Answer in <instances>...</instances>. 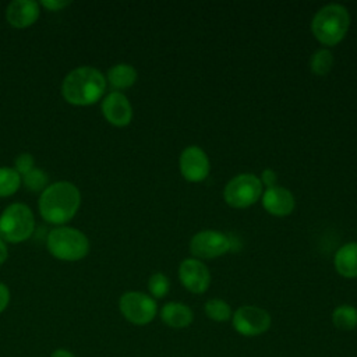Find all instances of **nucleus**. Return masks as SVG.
Here are the masks:
<instances>
[{"label":"nucleus","instance_id":"a878e982","mask_svg":"<svg viewBox=\"0 0 357 357\" xmlns=\"http://www.w3.org/2000/svg\"><path fill=\"white\" fill-rule=\"evenodd\" d=\"M40 4H42L45 8L50 10V11H59V10H61L63 7H67V6L70 4V1H61V0H42Z\"/></svg>","mask_w":357,"mask_h":357},{"label":"nucleus","instance_id":"0eeeda50","mask_svg":"<svg viewBox=\"0 0 357 357\" xmlns=\"http://www.w3.org/2000/svg\"><path fill=\"white\" fill-rule=\"evenodd\" d=\"M119 308L123 317L134 325H146L149 324L156 312V301L141 291H127L119 300Z\"/></svg>","mask_w":357,"mask_h":357},{"label":"nucleus","instance_id":"b1692460","mask_svg":"<svg viewBox=\"0 0 357 357\" xmlns=\"http://www.w3.org/2000/svg\"><path fill=\"white\" fill-rule=\"evenodd\" d=\"M33 163H35V160L31 153H26V152L20 153L15 159V170L24 176L33 169Z\"/></svg>","mask_w":357,"mask_h":357},{"label":"nucleus","instance_id":"aec40b11","mask_svg":"<svg viewBox=\"0 0 357 357\" xmlns=\"http://www.w3.org/2000/svg\"><path fill=\"white\" fill-rule=\"evenodd\" d=\"M21 185V174L11 167H0V197L13 195Z\"/></svg>","mask_w":357,"mask_h":357},{"label":"nucleus","instance_id":"2eb2a0df","mask_svg":"<svg viewBox=\"0 0 357 357\" xmlns=\"http://www.w3.org/2000/svg\"><path fill=\"white\" fill-rule=\"evenodd\" d=\"M192 311L188 305L177 301L166 303L160 310V319L170 328L183 329L192 322Z\"/></svg>","mask_w":357,"mask_h":357},{"label":"nucleus","instance_id":"7ed1b4c3","mask_svg":"<svg viewBox=\"0 0 357 357\" xmlns=\"http://www.w3.org/2000/svg\"><path fill=\"white\" fill-rule=\"evenodd\" d=\"M350 26V14L342 4H326L315 13L311 21L314 36L326 46H335L347 33Z\"/></svg>","mask_w":357,"mask_h":357},{"label":"nucleus","instance_id":"39448f33","mask_svg":"<svg viewBox=\"0 0 357 357\" xmlns=\"http://www.w3.org/2000/svg\"><path fill=\"white\" fill-rule=\"evenodd\" d=\"M33 229V213L24 204L8 205L0 216V238L3 241L21 243L31 237Z\"/></svg>","mask_w":357,"mask_h":357},{"label":"nucleus","instance_id":"412c9836","mask_svg":"<svg viewBox=\"0 0 357 357\" xmlns=\"http://www.w3.org/2000/svg\"><path fill=\"white\" fill-rule=\"evenodd\" d=\"M333 66V54L328 49H318L310 59L311 71L315 75H326Z\"/></svg>","mask_w":357,"mask_h":357},{"label":"nucleus","instance_id":"4be33fe9","mask_svg":"<svg viewBox=\"0 0 357 357\" xmlns=\"http://www.w3.org/2000/svg\"><path fill=\"white\" fill-rule=\"evenodd\" d=\"M148 290L152 294V298H162L165 297L170 290V282L169 278L160 272L153 273L148 280Z\"/></svg>","mask_w":357,"mask_h":357},{"label":"nucleus","instance_id":"5701e85b","mask_svg":"<svg viewBox=\"0 0 357 357\" xmlns=\"http://www.w3.org/2000/svg\"><path fill=\"white\" fill-rule=\"evenodd\" d=\"M47 180V174L36 167H33L22 177V181L29 191H43L46 188Z\"/></svg>","mask_w":357,"mask_h":357},{"label":"nucleus","instance_id":"c85d7f7f","mask_svg":"<svg viewBox=\"0 0 357 357\" xmlns=\"http://www.w3.org/2000/svg\"><path fill=\"white\" fill-rule=\"evenodd\" d=\"M7 255H8V251H7V247L4 244V241L0 238V265L7 259Z\"/></svg>","mask_w":357,"mask_h":357},{"label":"nucleus","instance_id":"6e6552de","mask_svg":"<svg viewBox=\"0 0 357 357\" xmlns=\"http://www.w3.org/2000/svg\"><path fill=\"white\" fill-rule=\"evenodd\" d=\"M271 322L269 312L257 305H243L231 315L234 331L243 336L262 335L269 329Z\"/></svg>","mask_w":357,"mask_h":357},{"label":"nucleus","instance_id":"393cba45","mask_svg":"<svg viewBox=\"0 0 357 357\" xmlns=\"http://www.w3.org/2000/svg\"><path fill=\"white\" fill-rule=\"evenodd\" d=\"M261 183L266 185V188L276 185V173L272 169H265L261 176Z\"/></svg>","mask_w":357,"mask_h":357},{"label":"nucleus","instance_id":"9d476101","mask_svg":"<svg viewBox=\"0 0 357 357\" xmlns=\"http://www.w3.org/2000/svg\"><path fill=\"white\" fill-rule=\"evenodd\" d=\"M181 176L191 183H199L209 174V159L208 155L197 145H190L183 149L178 159Z\"/></svg>","mask_w":357,"mask_h":357},{"label":"nucleus","instance_id":"20e7f679","mask_svg":"<svg viewBox=\"0 0 357 357\" xmlns=\"http://www.w3.org/2000/svg\"><path fill=\"white\" fill-rule=\"evenodd\" d=\"M49 252L63 261L82 259L89 251V240L86 236L74 227H56L46 240Z\"/></svg>","mask_w":357,"mask_h":357},{"label":"nucleus","instance_id":"4468645a","mask_svg":"<svg viewBox=\"0 0 357 357\" xmlns=\"http://www.w3.org/2000/svg\"><path fill=\"white\" fill-rule=\"evenodd\" d=\"M7 21L15 28H26L39 17V4L33 0H14L7 6Z\"/></svg>","mask_w":357,"mask_h":357},{"label":"nucleus","instance_id":"a211bd4d","mask_svg":"<svg viewBox=\"0 0 357 357\" xmlns=\"http://www.w3.org/2000/svg\"><path fill=\"white\" fill-rule=\"evenodd\" d=\"M332 322L340 331H353L357 328V308L349 304L336 307L332 312Z\"/></svg>","mask_w":357,"mask_h":357},{"label":"nucleus","instance_id":"f257e3e1","mask_svg":"<svg viewBox=\"0 0 357 357\" xmlns=\"http://www.w3.org/2000/svg\"><path fill=\"white\" fill-rule=\"evenodd\" d=\"M81 204L79 190L68 181L47 185L39 198L40 216L53 225H61L74 218Z\"/></svg>","mask_w":357,"mask_h":357},{"label":"nucleus","instance_id":"f3484780","mask_svg":"<svg viewBox=\"0 0 357 357\" xmlns=\"http://www.w3.org/2000/svg\"><path fill=\"white\" fill-rule=\"evenodd\" d=\"M107 81L114 89H124L137 81V70L127 63H120L109 68Z\"/></svg>","mask_w":357,"mask_h":357},{"label":"nucleus","instance_id":"1a4fd4ad","mask_svg":"<svg viewBox=\"0 0 357 357\" xmlns=\"http://www.w3.org/2000/svg\"><path fill=\"white\" fill-rule=\"evenodd\" d=\"M230 250V236L218 230L198 231L190 241L191 254L202 259L220 257Z\"/></svg>","mask_w":357,"mask_h":357},{"label":"nucleus","instance_id":"f8f14e48","mask_svg":"<svg viewBox=\"0 0 357 357\" xmlns=\"http://www.w3.org/2000/svg\"><path fill=\"white\" fill-rule=\"evenodd\" d=\"M102 112L105 119L116 126L124 127L130 124L132 119V107L126 95L119 91L110 92L102 102Z\"/></svg>","mask_w":357,"mask_h":357},{"label":"nucleus","instance_id":"ddd939ff","mask_svg":"<svg viewBox=\"0 0 357 357\" xmlns=\"http://www.w3.org/2000/svg\"><path fill=\"white\" fill-rule=\"evenodd\" d=\"M262 205L264 208L275 216H287L294 209V197L293 194L279 185H273L266 188L262 192Z\"/></svg>","mask_w":357,"mask_h":357},{"label":"nucleus","instance_id":"f03ea898","mask_svg":"<svg viewBox=\"0 0 357 357\" xmlns=\"http://www.w3.org/2000/svg\"><path fill=\"white\" fill-rule=\"evenodd\" d=\"M106 89L103 74L93 67H78L70 71L61 85L64 99L77 106H86L98 102Z\"/></svg>","mask_w":357,"mask_h":357},{"label":"nucleus","instance_id":"bb28decb","mask_svg":"<svg viewBox=\"0 0 357 357\" xmlns=\"http://www.w3.org/2000/svg\"><path fill=\"white\" fill-rule=\"evenodd\" d=\"M10 303V290L8 287L0 282V314L7 308Z\"/></svg>","mask_w":357,"mask_h":357},{"label":"nucleus","instance_id":"dca6fc26","mask_svg":"<svg viewBox=\"0 0 357 357\" xmlns=\"http://www.w3.org/2000/svg\"><path fill=\"white\" fill-rule=\"evenodd\" d=\"M333 264L339 275L349 279L357 278V243L342 245L335 254Z\"/></svg>","mask_w":357,"mask_h":357},{"label":"nucleus","instance_id":"423d86ee","mask_svg":"<svg viewBox=\"0 0 357 357\" xmlns=\"http://www.w3.org/2000/svg\"><path fill=\"white\" fill-rule=\"evenodd\" d=\"M262 195V183L252 173H241L234 176L223 190L227 205L233 208H247L255 204Z\"/></svg>","mask_w":357,"mask_h":357},{"label":"nucleus","instance_id":"9b49d317","mask_svg":"<svg viewBox=\"0 0 357 357\" xmlns=\"http://www.w3.org/2000/svg\"><path fill=\"white\" fill-rule=\"evenodd\" d=\"M178 279L188 291L202 294L209 287L211 273L199 259L187 258L178 266Z\"/></svg>","mask_w":357,"mask_h":357},{"label":"nucleus","instance_id":"6ab92c4d","mask_svg":"<svg viewBox=\"0 0 357 357\" xmlns=\"http://www.w3.org/2000/svg\"><path fill=\"white\" fill-rule=\"evenodd\" d=\"M204 311L206 317L215 322H226L231 318L230 305L222 298H211L205 303Z\"/></svg>","mask_w":357,"mask_h":357},{"label":"nucleus","instance_id":"cd10ccee","mask_svg":"<svg viewBox=\"0 0 357 357\" xmlns=\"http://www.w3.org/2000/svg\"><path fill=\"white\" fill-rule=\"evenodd\" d=\"M50 357H75V356L71 351L66 350V349H57L52 353Z\"/></svg>","mask_w":357,"mask_h":357}]
</instances>
